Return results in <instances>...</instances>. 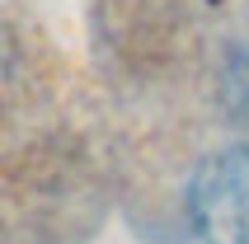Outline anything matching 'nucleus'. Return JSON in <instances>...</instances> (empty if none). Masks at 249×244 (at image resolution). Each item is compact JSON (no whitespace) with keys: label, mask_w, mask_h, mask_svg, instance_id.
I'll return each mask as SVG.
<instances>
[{"label":"nucleus","mask_w":249,"mask_h":244,"mask_svg":"<svg viewBox=\"0 0 249 244\" xmlns=\"http://www.w3.org/2000/svg\"><path fill=\"white\" fill-rule=\"evenodd\" d=\"M188 211L207 244H249V146L226 150L197 169Z\"/></svg>","instance_id":"1"}]
</instances>
